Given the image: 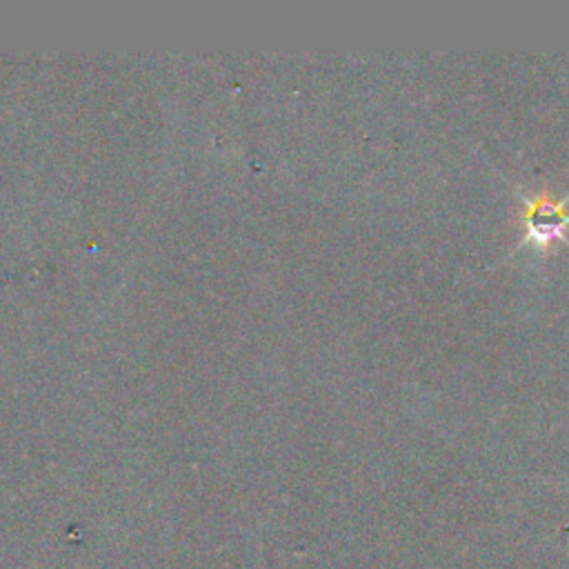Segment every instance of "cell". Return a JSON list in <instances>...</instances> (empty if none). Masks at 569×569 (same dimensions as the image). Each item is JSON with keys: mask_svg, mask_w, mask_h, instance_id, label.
<instances>
[{"mask_svg": "<svg viewBox=\"0 0 569 569\" xmlns=\"http://www.w3.org/2000/svg\"><path fill=\"white\" fill-rule=\"evenodd\" d=\"M522 211H520V227L525 229V238L520 242L536 244L540 251H549L553 242H565L569 244V193L562 198H553L547 189H540L538 193L531 196H520Z\"/></svg>", "mask_w": 569, "mask_h": 569, "instance_id": "cell-1", "label": "cell"}]
</instances>
